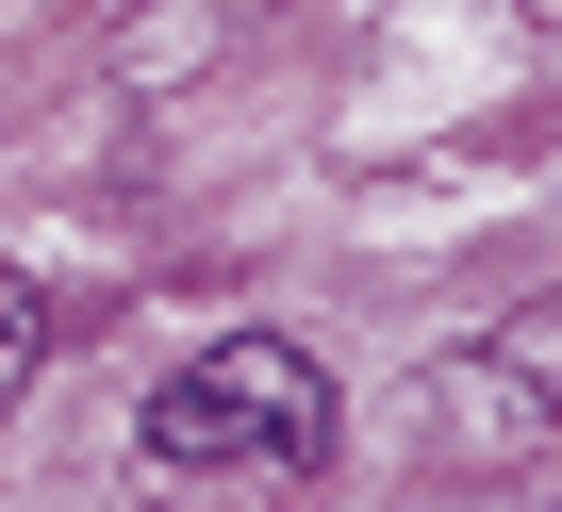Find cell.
<instances>
[{
	"instance_id": "7a4b0ae2",
	"label": "cell",
	"mask_w": 562,
	"mask_h": 512,
	"mask_svg": "<svg viewBox=\"0 0 562 512\" xmlns=\"http://www.w3.org/2000/svg\"><path fill=\"white\" fill-rule=\"evenodd\" d=\"M34 364H50V282H34V265H0V413L34 397Z\"/></svg>"
},
{
	"instance_id": "6da1fadb",
	"label": "cell",
	"mask_w": 562,
	"mask_h": 512,
	"mask_svg": "<svg viewBox=\"0 0 562 512\" xmlns=\"http://www.w3.org/2000/svg\"><path fill=\"white\" fill-rule=\"evenodd\" d=\"M149 463H182V479H215V463H331V364L281 348V331L199 348L149 397Z\"/></svg>"
}]
</instances>
